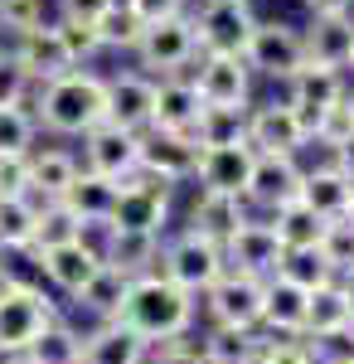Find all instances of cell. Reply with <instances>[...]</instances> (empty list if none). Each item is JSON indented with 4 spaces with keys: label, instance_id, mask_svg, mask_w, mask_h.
Wrapping results in <instances>:
<instances>
[{
    "label": "cell",
    "instance_id": "57",
    "mask_svg": "<svg viewBox=\"0 0 354 364\" xmlns=\"http://www.w3.org/2000/svg\"><path fill=\"white\" fill-rule=\"evenodd\" d=\"M0 364H34V360H29V355H5Z\"/></svg>",
    "mask_w": 354,
    "mask_h": 364
},
{
    "label": "cell",
    "instance_id": "6",
    "mask_svg": "<svg viewBox=\"0 0 354 364\" xmlns=\"http://www.w3.org/2000/svg\"><path fill=\"white\" fill-rule=\"evenodd\" d=\"M243 63L247 73H267V78H291L301 63H306V49H301V29L286 25V20H257L252 34L243 44Z\"/></svg>",
    "mask_w": 354,
    "mask_h": 364
},
{
    "label": "cell",
    "instance_id": "2",
    "mask_svg": "<svg viewBox=\"0 0 354 364\" xmlns=\"http://www.w3.org/2000/svg\"><path fill=\"white\" fill-rule=\"evenodd\" d=\"M34 122L54 136H87L107 122V78L97 73H63L54 83L34 87Z\"/></svg>",
    "mask_w": 354,
    "mask_h": 364
},
{
    "label": "cell",
    "instance_id": "8",
    "mask_svg": "<svg viewBox=\"0 0 354 364\" xmlns=\"http://www.w3.org/2000/svg\"><path fill=\"white\" fill-rule=\"evenodd\" d=\"M262 291L267 277H247V272H223V277L204 291V306L214 316V326H233V331H257L262 326Z\"/></svg>",
    "mask_w": 354,
    "mask_h": 364
},
{
    "label": "cell",
    "instance_id": "21",
    "mask_svg": "<svg viewBox=\"0 0 354 364\" xmlns=\"http://www.w3.org/2000/svg\"><path fill=\"white\" fill-rule=\"evenodd\" d=\"M306 296L311 291H301L291 287L286 277H267V291H262V336L272 340H296L301 326H306Z\"/></svg>",
    "mask_w": 354,
    "mask_h": 364
},
{
    "label": "cell",
    "instance_id": "20",
    "mask_svg": "<svg viewBox=\"0 0 354 364\" xmlns=\"http://www.w3.org/2000/svg\"><path fill=\"white\" fill-rule=\"evenodd\" d=\"M10 58L25 68V78L34 87L54 83V78H63V73H73V63H68V54H63V44H58L54 25H39V29H25V34H15V49H10Z\"/></svg>",
    "mask_w": 354,
    "mask_h": 364
},
{
    "label": "cell",
    "instance_id": "26",
    "mask_svg": "<svg viewBox=\"0 0 354 364\" xmlns=\"http://www.w3.org/2000/svg\"><path fill=\"white\" fill-rule=\"evenodd\" d=\"M301 204L311 209V214H321V219H345V204H350V175L335 166H316L306 170V180H301Z\"/></svg>",
    "mask_w": 354,
    "mask_h": 364
},
{
    "label": "cell",
    "instance_id": "45",
    "mask_svg": "<svg viewBox=\"0 0 354 364\" xmlns=\"http://www.w3.org/2000/svg\"><path fill=\"white\" fill-rule=\"evenodd\" d=\"M350 132H354V97L345 92V97H340V102H335V107H330V112L321 117V127H316V141L335 151V146L350 136Z\"/></svg>",
    "mask_w": 354,
    "mask_h": 364
},
{
    "label": "cell",
    "instance_id": "49",
    "mask_svg": "<svg viewBox=\"0 0 354 364\" xmlns=\"http://www.w3.org/2000/svg\"><path fill=\"white\" fill-rule=\"evenodd\" d=\"M29 195V156H0V199Z\"/></svg>",
    "mask_w": 354,
    "mask_h": 364
},
{
    "label": "cell",
    "instance_id": "58",
    "mask_svg": "<svg viewBox=\"0 0 354 364\" xmlns=\"http://www.w3.org/2000/svg\"><path fill=\"white\" fill-rule=\"evenodd\" d=\"M5 287H10V272H5V262H0V291H5Z\"/></svg>",
    "mask_w": 354,
    "mask_h": 364
},
{
    "label": "cell",
    "instance_id": "35",
    "mask_svg": "<svg viewBox=\"0 0 354 364\" xmlns=\"http://www.w3.org/2000/svg\"><path fill=\"white\" fill-rule=\"evenodd\" d=\"M277 277H286L291 287H301V291H316V287H330L335 272H330V262H326L321 248H281Z\"/></svg>",
    "mask_w": 354,
    "mask_h": 364
},
{
    "label": "cell",
    "instance_id": "43",
    "mask_svg": "<svg viewBox=\"0 0 354 364\" xmlns=\"http://www.w3.org/2000/svg\"><path fill=\"white\" fill-rule=\"evenodd\" d=\"M306 350H311V364H354V326H340L330 336H311Z\"/></svg>",
    "mask_w": 354,
    "mask_h": 364
},
{
    "label": "cell",
    "instance_id": "52",
    "mask_svg": "<svg viewBox=\"0 0 354 364\" xmlns=\"http://www.w3.org/2000/svg\"><path fill=\"white\" fill-rule=\"evenodd\" d=\"M132 10H136L141 25H161V20H175V15H185V0H127Z\"/></svg>",
    "mask_w": 354,
    "mask_h": 364
},
{
    "label": "cell",
    "instance_id": "17",
    "mask_svg": "<svg viewBox=\"0 0 354 364\" xmlns=\"http://www.w3.org/2000/svg\"><path fill=\"white\" fill-rule=\"evenodd\" d=\"M247 146L257 156H296L306 146V132L286 102H262L247 112Z\"/></svg>",
    "mask_w": 354,
    "mask_h": 364
},
{
    "label": "cell",
    "instance_id": "53",
    "mask_svg": "<svg viewBox=\"0 0 354 364\" xmlns=\"http://www.w3.org/2000/svg\"><path fill=\"white\" fill-rule=\"evenodd\" d=\"M301 5H306L316 20H330V15H350L354 0H301Z\"/></svg>",
    "mask_w": 354,
    "mask_h": 364
},
{
    "label": "cell",
    "instance_id": "47",
    "mask_svg": "<svg viewBox=\"0 0 354 364\" xmlns=\"http://www.w3.org/2000/svg\"><path fill=\"white\" fill-rule=\"evenodd\" d=\"M257 364H311V350H306V340H272V336H262Z\"/></svg>",
    "mask_w": 354,
    "mask_h": 364
},
{
    "label": "cell",
    "instance_id": "18",
    "mask_svg": "<svg viewBox=\"0 0 354 364\" xmlns=\"http://www.w3.org/2000/svg\"><path fill=\"white\" fill-rule=\"evenodd\" d=\"M301 180H306V170L296 166V156H257L243 199L272 214V209H281V204L301 199Z\"/></svg>",
    "mask_w": 354,
    "mask_h": 364
},
{
    "label": "cell",
    "instance_id": "1",
    "mask_svg": "<svg viewBox=\"0 0 354 364\" xmlns=\"http://www.w3.org/2000/svg\"><path fill=\"white\" fill-rule=\"evenodd\" d=\"M117 326H127L132 336H141L146 345H170V340L190 336L194 326V296L180 291L165 272H146V277L127 282V296L112 316Z\"/></svg>",
    "mask_w": 354,
    "mask_h": 364
},
{
    "label": "cell",
    "instance_id": "4",
    "mask_svg": "<svg viewBox=\"0 0 354 364\" xmlns=\"http://www.w3.org/2000/svg\"><path fill=\"white\" fill-rule=\"evenodd\" d=\"M165 219H170V185L146 175V170H132L127 180H117V204H112V228L122 233H165Z\"/></svg>",
    "mask_w": 354,
    "mask_h": 364
},
{
    "label": "cell",
    "instance_id": "54",
    "mask_svg": "<svg viewBox=\"0 0 354 364\" xmlns=\"http://www.w3.org/2000/svg\"><path fill=\"white\" fill-rule=\"evenodd\" d=\"M330 156H335V166L345 170V175H354V132H350V136H345V141H340V146H335Z\"/></svg>",
    "mask_w": 354,
    "mask_h": 364
},
{
    "label": "cell",
    "instance_id": "27",
    "mask_svg": "<svg viewBox=\"0 0 354 364\" xmlns=\"http://www.w3.org/2000/svg\"><path fill=\"white\" fill-rule=\"evenodd\" d=\"M102 267H117L127 282L146 277V272H161V233H112V248Z\"/></svg>",
    "mask_w": 354,
    "mask_h": 364
},
{
    "label": "cell",
    "instance_id": "23",
    "mask_svg": "<svg viewBox=\"0 0 354 364\" xmlns=\"http://www.w3.org/2000/svg\"><path fill=\"white\" fill-rule=\"evenodd\" d=\"M301 49H306V63L316 68H350L354 54V20L350 15H330V20H316V25L301 34Z\"/></svg>",
    "mask_w": 354,
    "mask_h": 364
},
{
    "label": "cell",
    "instance_id": "44",
    "mask_svg": "<svg viewBox=\"0 0 354 364\" xmlns=\"http://www.w3.org/2000/svg\"><path fill=\"white\" fill-rule=\"evenodd\" d=\"M44 25V0H0V29L15 39L25 29Z\"/></svg>",
    "mask_w": 354,
    "mask_h": 364
},
{
    "label": "cell",
    "instance_id": "19",
    "mask_svg": "<svg viewBox=\"0 0 354 364\" xmlns=\"http://www.w3.org/2000/svg\"><path fill=\"white\" fill-rule=\"evenodd\" d=\"M151 117H156V83L141 78V73H117L107 78V122L122 132H151Z\"/></svg>",
    "mask_w": 354,
    "mask_h": 364
},
{
    "label": "cell",
    "instance_id": "33",
    "mask_svg": "<svg viewBox=\"0 0 354 364\" xmlns=\"http://www.w3.org/2000/svg\"><path fill=\"white\" fill-rule=\"evenodd\" d=\"M194 141H199V151L247 141V107H204L194 122Z\"/></svg>",
    "mask_w": 354,
    "mask_h": 364
},
{
    "label": "cell",
    "instance_id": "46",
    "mask_svg": "<svg viewBox=\"0 0 354 364\" xmlns=\"http://www.w3.org/2000/svg\"><path fill=\"white\" fill-rule=\"evenodd\" d=\"M29 92H34V83L25 78V68L10 58V49H0V107H25Z\"/></svg>",
    "mask_w": 354,
    "mask_h": 364
},
{
    "label": "cell",
    "instance_id": "3",
    "mask_svg": "<svg viewBox=\"0 0 354 364\" xmlns=\"http://www.w3.org/2000/svg\"><path fill=\"white\" fill-rule=\"evenodd\" d=\"M58 321V306L39 282H10L0 291V360L5 355H29L34 340Z\"/></svg>",
    "mask_w": 354,
    "mask_h": 364
},
{
    "label": "cell",
    "instance_id": "22",
    "mask_svg": "<svg viewBox=\"0 0 354 364\" xmlns=\"http://www.w3.org/2000/svg\"><path fill=\"white\" fill-rule=\"evenodd\" d=\"M151 345L141 336H132L127 326L117 321H97L87 336H82V350H78V364H146Z\"/></svg>",
    "mask_w": 354,
    "mask_h": 364
},
{
    "label": "cell",
    "instance_id": "36",
    "mask_svg": "<svg viewBox=\"0 0 354 364\" xmlns=\"http://www.w3.org/2000/svg\"><path fill=\"white\" fill-rule=\"evenodd\" d=\"M97 39H102V49H136L146 25L136 20V10L127 5V0H112L107 10H102V20H97Z\"/></svg>",
    "mask_w": 354,
    "mask_h": 364
},
{
    "label": "cell",
    "instance_id": "28",
    "mask_svg": "<svg viewBox=\"0 0 354 364\" xmlns=\"http://www.w3.org/2000/svg\"><path fill=\"white\" fill-rule=\"evenodd\" d=\"M73 175H78V161L68 156V151H29V199L34 204H54L63 199V190L73 185Z\"/></svg>",
    "mask_w": 354,
    "mask_h": 364
},
{
    "label": "cell",
    "instance_id": "40",
    "mask_svg": "<svg viewBox=\"0 0 354 364\" xmlns=\"http://www.w3.org/2000/svg\"><path fill=\"white\" fill-rule=\"evenodd\" d=\"M78 238V219L63 209V204H39V224H34V252L58 248V243H73Z\"/></svg>",
    "mask_w": 354,
    "mask_h": 364
},
{
    "label": "cell",
    "instance_id": "30",
    "mask_svg": "<svg viewBox=\"0 0 354 364\" xmlns=\"http://www.w3.org/2000/svg\"><path fill=\"white\" fill-rule=\"evenodd\" d=\"M272 233L281 248H321V238H326V219L321 214H311L301 199H291V204H281V209H272Z\"/></svg>",
    "mask_w": 354,
    "mask_h": 364
},
{
    "label": "cell",
    "instance_id": "16",
    "mask_svg": "<svg viewBox=\"0 0 354 364\" xmlns=\"http://www.w3.org/2000/svg\"><path fill=\"white\" fill-rule=\"evenodd\" d=\"M252 166H257V151L238 141V146H209V151H199V185L204 190H214V195H247V180H252Z\"/></svg>",
    "mask_w": 354,
    "mask_h": 364
},
{
    "label": "cell",
    "instance_id": "34",
    "mask_svg": "<svg viewBox=\"0 0 354 364\" xmlns=\"http://www.w3.org/2000/svg\"><path fill=\"white\" fill-rule=\"evenodd\" d=\"M262 350V331H233V326H214L204 336V360L209 364H257Z\"/></svg>",
    "mask_w": 354,
    "mask_h": 364
},
{
    "label": "cell",
    "instance_id": "5",
    "mask_svg": "<svg viewBox=\"0 0 354 364\" xmlns=\"http://www.w3.org/2000/svg\"><path fill=\"white\" fill-rule=\"evenodd\" d=\"M161 272L175 282L180 291L204 296V291L228 272V262H223V248H218V243H209V238H199V233L185 228L180 238L161 243Z\"/></svg>",
    "mask_w": 354,
    "mask_h": 364
},
{
    "label": "cell",
    "instance_id": "12",
    "mask_svg": "<svg viewBox=\"0 0 354 364\" xmlns=\"http://www.w3.org/2000/svg\"><path fill=\"white\" fill-rule=\"evenodd\" d=\"M146 175H156L165 185H180V180H194V166H199V141L180 136V132H141V161Z\"/></svg>",
    "mask_w": 354,
    "mask_h": 364
},
{
    "label": "cell",
    "instance_id": "14",
    "mask_svg": "<svg viewBox=\"0 0 354 364\" xmlns=\"http://www.w3.org/2000/svg\"><path fill=\"white\" fill-rule=\"evenodd\" d=\"M82 161H87L82 170H92V175L127 180V175L136 170V161H141V136L102 122V127H92V132L82 136Z\"/></svg>",
    "mask_w": 354,
    "mask_h": 364
},
{
    "label": "cell",
    "instance_id": "24",
    "mask_svg": "<svg viewBox=\"0 0 354 364\" xmlns=\"http://www.w3.org/2000/svg\"><path fill=\"white\" fill-rule=\"evenodd\" d=\"M243 219H247V199L199 190V199H194V209H190V233H199V238H209V243L223 248V243L238 233Z\"/></svg>",
    "mask_w": 354,
    "mask_h": 364
},
{
    "label": "cell",
    "instance_id": "50",
    "mask_svg": "<svg viewBox=\"0 0 354 364\" xmlns=\"http://www.w3.org/2000/svg\"><path fill=\"white\" fill-rule=\"evenodd\" d=\"M112 233H117V228H112L107 219H82V224H78V243H82L87 252H92V257H102V262H107Z\"/></svg>",
    "mask_w": 354,
    "mask_h": 364
},
{
    "label": "cell",
    "instance_id": "25",
    "mask_svg": "<svg viewBox=\"0 0 354 364\" xmlns=\"http://www.w3.org/2000/svg\"><path fill=\"white\" fill-rule=\"evenodd\" d=\"M199 112H204V102H199V92H194L190 78H161V83H156V117H151L156 132L194 136Z\"/></svg>",
    "mask_w": 354,
    "mask_h": 364
},
{
    "label": "cell",
    "instance_id": "32",
    "mask_svg": "<svg viewBox=\"0 0 354 364\" xmlns=\"http://www.w3.org/2000/svg\"><path fill=\"white\" fill-rule=\"evenodd\" d=\"M340 326H354L350 321V301H345V291H340V282H330V287H316L311 296H306V326H301V336H330V331H340Z\"/></svg>",
    "mask_w": 354,
    "mask_h": 364
},
{
    "label": "cell",
    "instance_id": "42",
    "mask_svg": "<svg viewBox=\"0 0 354 364\" xmlns=\"http://www.w3.org/2000/svg\"><path fill=\"white\" fill-rule=\"evenodd\" d=\"M54 34H58V44H63V54H68V63H73V68H82V63H92V58L102 54V39H97V29H92V25H68V20H54Z\"/></svg>",
    "mask_w": 354,
    "mask_h": 364
},
{
    "label": "cell",
    "instance_id": "31",
    "mask_svg": "<svg viewBox=\"0 0 354 364\" xmlns=\"http://www.w3.org/2000/svg\"><path fill=\"white\" fill-rule=\"evenodd\" d=\"M34 224H39V204L29 195L0 199V252H34Z\"/></svg>",
    "mask_w": 354,
    "mask_h": 364
},
{
    "label": "cell",
    "instance_id": "51",
    "mask_svg": "<svg viewBox=\"0 0 354 364\" xmlns=\"http://www.w3.org/2000/svg\"><path fill=\"white\" fill-rule=\"evenodd\" d=\"M107 5L112 0H58V20H68V25H97Z\"/></svg>",
    "mask_w": 354,
    "mask_h": 364
},
{
    "label": "cell",
    "instance_id": "13",
    "mask_svg": "<svg viewBox=\"0 0 354 364\" xmlns=\"http://www.w3.org/2000/svg\"><path fill=\"white\" fill-rule=\"evenodd\" d=\"M223 262L233 272H247V277H277V262H281V243L267 219H252L247 214L238 233L223 243Z\"/></svg>",
    "mask_w": 354,
    "mask_h": 364
},
{
    "label": "cell",
    "instance_id": "15",
    "mask_svg": "<svg viewBox=\"0 0 354 364\" xmlns=\"http://www.w3.org/2000/svg\"><path fill=\"white\" fill-rule=\"evenodd\" d=\"M34 262H39V277L49 282L58 296H68V301H78L82 287L102 272V257H92L78 238H73V243H58V248L34 252Z\"/></svg>",
    "mask_w": 354,
    "mask_h": 364
},
{
    "label": "cell",
    "instance_id": "9",
    "mask_svg": "<svg viewBox=\"0 0 354 364\" xmlns=\"http://www.w3.org/2000/svg\"><path fill=\"white\" fill-rule=\"evenodd\" d=\"M345 97V78L335 73V68H316V63H301L296 73L286 78V107L296 112L301 132L306 141H316V127H321V117L335 107Z\"/></svg>",
    "mask_w": 354,
    "mask_h": 364
},
{
    "label": "cell",
    "instance_id": "29",
    "mask_svg": "<svg viewBox=\"0 0 354 364\" xmlns=\"http://www.w3.org/2000/svg\"><path fill=\"white\" fill-rule=\"evenodd\" d=\"M73 219H112V204H117V180H107V175H92V170H82L73 175V185L63 190V199H58Z\"/></svg>",
    "mask_w": 354,
    "mask_h": 364
},
{
    "label": "cell",
    "instance_id": "59",
    "mask_svg": "<svg viewBox=\"0 0 354 364\" xmlns=\"http://www.w3.org/2000/svg\"><path fill=\"white\" fill-rule=\"evenodd\" d=\"M350 68H354V54H350Z\"/></svg>",
    "mask_w": 354,
    "mask_h": 364
},
{
    "label": "cell",
    "instance_id": "39",
    "mask_svg": "<svg viewBox=\"0 0 354 364\" xmlns=\"http://www.w3.org/2000/svg\"><path fill=\"white\" fill-rule=\"evenodd\" d=\"M39 136V122L29 107H0V156H29Z\"/></svg>",
    "mask_w": 354,
    "mask_h": 364
},
{
    "label": "cell",
    "instance_id": "48",
    "mask_svg": "<svg viewBox=\"0 0 354 364\" xmlns=\"http://www.w3.org/2000/svg\"><path fill=\"white\" fill-rule=\"evenodd\" d=\"M146 364H209V360H204V345H190V336H180L170 345H151Z\"/></svg>",
    "mask_w": 354,
    "mask_h": 364
},
{
    "label": "cell",
    "instance_id": "56",
    "mask_svg": "<svg viewBox=\"0 0 354 364\" xmlns=\"http://www.w3.org/2000/svg\"><path fill=\"white\" fill-rule=\"evenodd\" d=\"M345 219L354 224V175H350V204H345Z\"/></svg>",
    "mask_w": 354,
    "mask_h": 364
},
{
    "label": "cell",
    "instance_id": "55",
    "mask_svg": "<svg viewBox=\"0 0 354 364\" xmlns=\"http://www.w3.org/2000/svg\"><path fill=\"white\" fill-rule=\"evenodd\" d=\"M340 282V291H345V301H350V321H354V272H345V277H335Z\"/></svg>",
    "mask_w": 354,
    "mask_h": 364
},
{
    "label": "cell",
    "instance_id": "7",
    "mask_svg": "<svg viewBox=\"0 0 354 364\" xmlns=\"http://www.w3.org/2000/svg\"><path fill=\"white\" fill-rule=\"evenodd\" d=\"M190 25H194V39H199L204 54H243V44L257 20H252L247 0H199Z\"/></svg>",
    "mask_w": 354,
    "mask_h": 364
},
{
    "label": "cell",
    "instance_id": "38",
    "mask_svg": "<svg viewBox=\"0 0 354 364\" xmlns=\"http://www.w3.org/2000/svg\"><path fill=\"white\" fill-rule=\"evenodd\" d=\"M78 350H82V331H73V326L58 316L54 326L34 340L29 360H34V364H78Z\"/></svg>",
    "mask_w": 354,
    "mask_h": 364
},
{
    "label": "cell",
    "instance_id": "41",
    "mask_svg": "<svg viewBox=\"0 0 354 364\" xmlns=\"http://www.w3.org/2000/svg\"><path fill=\"white\" fill-rule=\"evenodd\" d=\"M321 252H326V262H330L335 277L354 272V224L350 219H330L326 238H321Z\"/></svg>",
    "mask_w": 354,
    "mask_h": 364
},
{
    "label": "cell",
    "instance_id": "37",
    "mask_svg": "<svg viewBox=\"0 0 354 364\" xmlns=\"http://www.w3.org/2000/svg\"><path fill=\"white\" fill-rule=\"evenodd\" d=\"M122 296H127V277H122L117 267H102L97 277L82 287L78 306L87 311V316H97V321H112V316H117V306H122Z\"/></svg>",
    "mask_w": 354,
    "mask_h": 364
},
{
    "label": "cell",
    "instance_id": "10",
    "mask_svg": "<svg viewBox=\"0 0 354 364\" xmlns=\"http://www.w3.org/2000/svg\"><path fill=\"white\" fill-rule=\"evenodd\" d=\"M194 54H199V39H194L190 15L146 25V34H141V44H136L141 68H151V73H161V78H175L185 63H194Z\"/></svg>",
    "mask_w": 354,
    "mask_h": 364
},
{
    "label": "cell",
    "instance_id": "11",
    "mask_svg": "<svg viewBox=\"0 0 354 364\" xmlns=\"http://www.w3.org/2000/svg\"><path fill=\"white\" fill-rule=\"evenodd\" d=\"M190 83H194L204 107H247L252 73H247L243 54H204L199 58V73H194Z\"/></svg>",
    "mask_w": 354,
    "mask_h": 364
}]
</instances>
